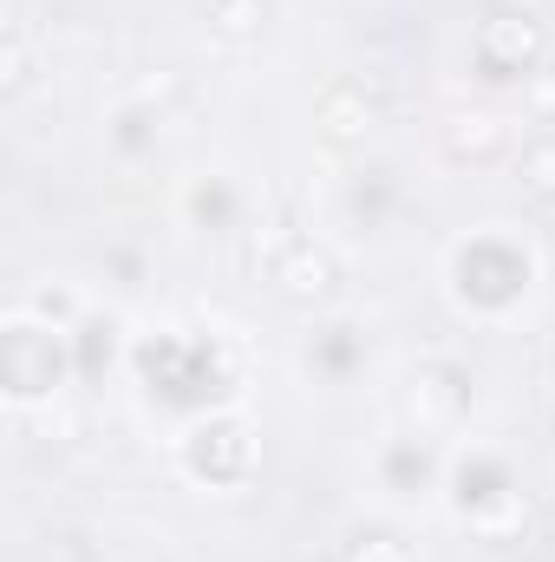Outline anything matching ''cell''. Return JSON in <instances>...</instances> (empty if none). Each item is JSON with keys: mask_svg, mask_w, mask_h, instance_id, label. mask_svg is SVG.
Returning a JSON list of instances; mask_svg holds the SVG:
<instances>
[{"mask_svg": "<svg viewBox=\"0 0 555 562\" xmlns=\"http://www.w3.org/2000/svg\"><path fill=\"white\" fill-rule=\"evenodd\" d=\"M471 59H477V79L490 86H530L550 59V26L536 13H484Z\"/></svg>", "mask_w": 555, "mask_h": 562, "instance_id": "6da1fadb", "label": "cell"}, {"mask_svg": "<svg viewBox=\"0 0 555 562\" xmlns=\"http://www.w3.org/2000/svg\"><path fill=\"white\" fill-rule=\"evenodd\" d=\"M0 367H7L13 406H46V400H59V386H66L59 327H33V314H13V321H7V340H0Z\"/></svg>", "mask_w": 555, "mask_h": 562, "instance_id": "7a4b0ae2", "label": "cell"}, {"mask_svg": "<svg viewBox=\"0 0 555 562\" xmlns=\"http://www.w3.org/2000/svg\"><path fill=\"white\" fill-rule=\"evenodd\" d=\"M256 464V431L242 419H209L183 438V471L196 484H242Z\"/></svg>", "mask_w": 555, "mask_h": 562, "instance_id": "3957f363", "label": "cell"}, {"mask_svg": "<svg viewBox=\"0 0 555 562\" xmlns=\"http://www.w3.org/2000/svg\"><path fill=\"white\" fill-rule=\"evenodd\" d=\"M314 132L327 150H366L380 132V99L360 86V79H333L320 99H314Z\"/></svg>", "mask_w": 555, "mask_h": 562, "instance_id": "277c9868", "label": "cell"}, {"mask_svg": "<svg viewBox=\"0 0 555 562\" xmlns=\"http://www.w3.org/2000/svg\"><path fill=\"white\" fill-rule=\"evenodd\" d=\"M510 144H517V125H510L497 105H457V112L438 125V150H444L451 164H471V170L510 157Z\"/></svg>", "mask_w": 555, "mask_h": 562, "instance_id": "5b68a950", "label": "cell"}, {"mask_svg": "<svg viewBox=\"0 0 555 562\" xmlns=\"http://www.w3.org/2000/svg\"><path fill=\"white\" fill-rule=\"evenodd\" d=\"M269 288H275L281 301H294V307H327V301L340 294V262H333L320 243L294 236V243L281 249V262L269 269Z\"/></svg>", "mask_w": 555, "mask_h": 562, "instance_id": "8992f818", "label": "cell"}, {"mask_svg": "<svg viewBox=\"0 0 555 562\" xmlns=\"http://www.w3.org/2000/svg\"><path fill=\"white\" fill-rule=\"evenodd\" d=\"M471 393H464V373L457 367H418L412 373V393H406V419L418 431H451L464 419Z\"/></svg>", "mask_w": 555, "mask_h": 562, "instance_id": "52a82bcc", "label": "cell"}, {"mask_svg": "<svg viewBox=\"0 0 555 562\" xmlns=\"http://www.w3.org/2000/svg\"><path fill=\"white\" fill-rule=\"evenodd\" d=\"M471 530H477L484 543H523V530H530V497H523V491H503L497 504H484V510L471 517Z\"/></svg>", "mask_w": 555, "mask_h": 562, "instance_id": "ba28073f", "label": "cell"}, {"mask_svg": "<svg viewBox=\"0 0 555 562\" xmlns=\"http://www.w3.org/2000/svg\"><path fill=\"white\" fill-rule=\"evenodd\" d=\"M33 66H39V53H33V26L13 20V26H7V46H0V92L20 99V92L33 86Z\"/></svg>", "mask_w": 555, "mask_h": 562, "instance_id": "9c48e42d", "label": "cell"}, {"mask_svg": "<svg viewBox=\"0 0 555 562\" xmlns=\"http://www.w3.org/2000/svg\"><path fill=\"white\" fill-rule=\"evenodd\" d=\"M517 183H523V196L555 203V132H543V138H530L517 150Z\"/></svg>", "mask_w": 555, "mask_h": 562, "instance_id": "30bf717a", "label": "cell"}, {"mask_svg": "<svg viewBox=\"0 0 555 562\" xmlns=\"http://www.w3.org/2000/svg\"><path fill=\"white\" fill-rule=\"evenodd\" d=\"M209 33H223V40H262L269 33V0H223L209 13Z\"/></svg>", "mask_w": 555, "mask_h": 562, "instance_id": "8fae6325", "label": "cell"}, {"mask_svg": "<svg viewBox=\"0 0 555 562\" xmlns=\"http://www.w3.org/2000/svg\"><path fill=\"white\" fill-rule=\"evenodd\" d=\"M340 562H412V550H406L399 537L373 530V537H353V543H347V557H340Z\"/></svg>", "mask_w": 555, "mask_h": 562, "instance_id": "7c38bea8", "label": "cell"}, {"mask_svg": "<svg viewBox=\"0 0 555 562\" xmlns=\"http://www.w3.org/2000/svg\"><path fill=\"white\" fill-rule=\"evenodd\" d=\"M79 406H53V400H46V413H39V438H46V445H72V438H79Z\"/></svg>", "mask_w": 555, "mask_h": 562, "instance_id": "4fadbf2b", "label": "cell"}, {"mask_svg": "<svg viewBox=\"0 0 555 562\" xmlns=\"http://www.w3.org/2000/svg\"><path fill=\"white\" fill-rule=\"evenodd\" d=\"M530 105H536L543 119H555V72H536V79H530Z\"/></svg>", "mask_w": 555, "mask_h": 562, "instance_id": "5bb4252c", "label": "cell"}, {"mask_svg": "<svg viewBox=\"0 0 555 562\" xmlns=\"http://www.w3.org/2000/svg\"><path fill=\"white\" fill-rule=\"evenodd\" d=\"M550 530H555V510H550Z\"/></svg>", "mask_w": 555, "mask_h": 562, "instance_id": "9a60e30c", "label": "cell"}]
</instances>
